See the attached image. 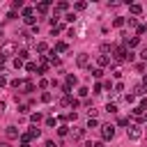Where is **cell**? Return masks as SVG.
I'll use <instances>...</instances> for the list:
<instances>
[{
  "label": "cell",
  "instance_id": "1",
  "mask_svg": "<svg viewBox=\"0 0 147 147\" xmlns=\"http://www.w3.org/2000/svg\"><path fill=\"white\" fill-rule=\"evenodd\" d=\"M126 136H129V140H140V138H142V129H140L138 124H129Z\"/></svg>",
  "mask_w": 147,
  "mask_h": 147
},
{
  "label": "cell",
  "instance_id": "2",
  "mask_svg": "<svg viewBox=\"0 0 147 147\" xmlns=\"http://www.w3.org/2000/svg\"><path fill=\"white\" fill-rule=\"evenodd\" d=\"M101 138L103 140H113L115 138V126L113 124H103L101 126Z\"/></svg>",
  "mask_w": 147,
  "mask_h": 147
},
{
  "label": "cell",
  "instance_id": "3",
  "mask_svg": "<svg viewBox=\"0 0 147 147\" xmlns=\"http://www.w3.org/2000/svg\"><path fill=\"white\" fill-rule=\"evenodd\" d=\"M16 51H18V46H16L14 41H5V46H2V55H5V57H7V55H14Z\"/></svg>",
  "mask_w": 147,
  "mask_h": 147
},
{
  "label": "cell",
  "instance_id": "4",
  "mask_svg": "<svg viewBox=\"0 0 147 147\" xmlns=\"http://www.w3.org/2000/svg\"><path fill=\"white\" fill-rule=\"evenodd\" d=\"M25 136H28V140H34V138H39V136H41V129L32 124V126H30V131H28Z\"/></svg>",
  "mask_w": 147,
  "mask_h": 147
},
{
  "label": "cell",
  "instance_id": "5",
  "mask_svg": "<svg viewBox=\"0 0 147 147\" xmlns=\"http://www.w3.org/2000/svg\"><path fill=\"white\" fill-rule=\"evenodd\" d=\"M76 64H78V67H87V64H90V55H87V53H80V55L76 57Z\"/></svg>",
  "mask_w": 147,
  "mask_h": 147
},
{
  "label": "cell",
  "instance_id": "6",
  "mask_svg": "<svg viewBox=\"0 0 147 147\" xmlns=\"http://www.w3.org/2000/svg\"><path fill=\"white\" fill-rule=\"evenodd\" d=\"M124 44H126L129 48H136V46L140 44V37H131V39H124Z\"/></svg>",
  "mask_w": 147,
  "mask_h": 147
},
{
  "label": "cell",
  "instance_id": "7",
  "mask_svg": "<svg viewBox=\"0 0 147 147\" xmlns=\"http://www.w3.org/2000/svg\"><path fill=\"white\" fill-rule=\"evenodd\" d=\"M96 64H99V67H108V64H110V57H108V55H99V57H96Z\"/></svg>",
  "mask_w": 147,
  "mask_h": 147
},
{
  "label": "cell",
  "instance_id": "8",
  "mask_svg": "<svg viewBox=\"0 0 147 147\" xmlns=\"http://www.w3.org/2000/svg\"><path fill=\"white\" fill-rule=\"evenodd\" d=\"M7 138L16 140V138H18V129H16V126H7Z\"/></svg>",
  "mask_w": 147,
  "mask_h": 147
},
{
  "label": "cell",
  "instance_id": "9",
  "mask_svg": "<svg viewBox=\"0 0 147 147\" xmlns=\"http://www.w3.org/2000/svg\"><path fill=\"white\" fill-rule=\"evenodd\" d=\"M124 57H126V46H122V48L115 51V60H124Z\"/></svg>",
  "mask_w": 147,
  "mask_h": 147
},
{
  "label": "cell",
  "instance_id": "10",
  "mask_svg": "<svg viewBox=\"0 0 147 147\" xmlns=\"http://www.w3.org/2000/svg\"><path fill=\"white\" fill-rule=\"evenodd\" d=\"M48 7H51V2H39V5H37V11H39V14H46Z\"/></svg>",
  "mask_w": 147,
  "mask_h": 147
},
{
  "label": "cell",
  "instance_id": "11",
  "mask_svg": "<svg viewBox=\"0 0 147 147\" xmlns=\"http://www.w3.org/2000/svg\"><path fill=\"white\" fill-rule=\"evenodd\" d=\"M30 119H32V124L37 126V124H39V122L44 119V115H41V113H32V115H30Z\"/></svg>",
  "mask_w": 147,
  "mask_h": 147
},
{
  "label": "cell",
  "instance_id": "12",
  "mask_svg": "<svg viewBox=\"0 0 147 147\" xmlns=\"http://www.w3.org/2000/svg\"><path fill=\"white\" fill-rule=\"evenodd\" d=\"M129 9H131V14H133V16H138V14H142V7H140V5H131Z\"/></svg>",
  "mask_w": 147,
  "mask_h": 147
},
{
  "label": "cell",
  "instance_id": "13",
  "mask_svg": "<svg viewBox=\"0 0 147 147\" xmlns=\"http://www.w3.org/2000/svg\"><path fill=\"white\" fill-rule=\"evenodd\" d=\"M96 126H99V119L96 117H90L87 119V129H96Z\"/></svg>",
  "mask_w": 147,
  "mask_h": 147
},
{
  "label": "cell",
  "instance_id": "14",
  "mask_svg": "<svg viewBox=\"0 0 147 147\" xmlns=\"http://www.w3.org/2000/svg\"><path fill=\"white\" fill-rule=\"evenodd\" d=\"M55 51H57V53H64V51H67V44H64V41H57V44H55Z\"/></svg>",
  "mask_w": 147,
  "mask_h": 147
},
{
  "label": "cell",
  "instance_id": "15",
  "mask_svg": "<svg viewBox=\"0 0 147 147\" xmlns=\"http://www.w3.org/2000/svg\"><path fill=\"white\" fill-rule=\"evenodd\" d=\"M124 21H126V18H122V16H117V18L113 21V25H115V28H122V25H124Z\"/></svg>",
  "mask_w": 147,
  "mask_h": 147
},
{
  "label": "cell",
  "instance_id": "16",
  "mask_svg": "<svg viewBox=\"0 0 147 147\" xmlns=\"http://www.w3.org/2000/svg\"><path fill=\"white\" fill-rule=\"evenodd\" d=\"M133 92H136V96H142V94H145L147 90H145L142 85H136V90H133Z\"/></svg>",
  "mask_w": 147,
  "mask_h": 147
},
{
  "label": "cell",
  "instance_id": "17",
  "mask_svg": "<svg viewBox=\"0 0 147 147\" xmlns=\"http://www.w3.org/2000/svg\"><path fill=\"white\" fill-rule=\"evenodd\" d=\"M106 113H117V106L108 101V103H106Z\"/></svg>",
  "mask_w": 147,
  "mask_h": 147
},
{
  "label": "cell",
  "instance_id": "18",
  "mask_svg": "<svg viewBox=\"0 0 147 147\" xmlns=\"http://www.w3.org/2000/svg\"><path fill=\"white\" fill-rule=\"evenodd\" d=\"M37 51H39V53H46V51H48V46H46L44 41H39V44H37Z\"/></svg>",
  "mask_w": 147,
  "mask_h": 147
},
{
  "label": "cell",
  "instance_id": "19",
  "mask_svg": "<svg viewBox=\"0 0 147 147\" xmlns=\"http://www.w3.org/2000/svg\"><path fill=\"white\" fill-rule=\"evenodd\" d=\"M28 57H30V53H28V51H21V53H18V60H21V62H25Z\"/></svg>",
  "mask_w": 147,
  "mask_h": 147
},
{
  "label": "cell",
  "instance_id": "20",
  "mask_svg": "<svg viewBox=\"0 0 147 147\" xmlns=\"http://www.w3.org/2000/svg\"><path fill=\"white\" fill-rule=\"evenodd\" d=\"M67 85H69V87H71V85H76V76H74V74H69V76H67Z\"/></svg>",
  "mask_w": 147,
  "mask_h": 147
},
{
  "label": "cell",
  "instance_id": "21",
  "mask_svg": "<svg viewBox=\"0 0 147 147\" xmlns=\"http://www.w3.org/2000/svg\"><path fill=\"white\" fill-rule=\"evenodd\" d=\"M23 90H25V92H32V90H34V85H32L30 80H25V83H23Z\"/></svg>",
  "mask_w": 147,
  "mask_h": 147
},
{
  "label": "cell",
  "instance_id": "22",
  "mask_svg": "<svg viewBox=\"0 0 147 147\" xmlns=\"http://www.w3.org/2000/svg\"><path fill=\"white\" fill-rule=\"evenodd\" d=\"M57 133H60V136H67V133H69V126H67V124H62V126L57 129Z\"/></svg>",
  "mask_w": 147,
  "mask_h": 147
},
{
  "label": "cell",
  "instance_id": "23",
  "mask_svg": "<svg viewBox=\"0 0 147 147\" xmlns=\"http://www.w3.org/2000/svg\"><path fill=\"white\" fill-rule=\"evenodd\" d=\"M67 7H69V5H67V2H57V5H55V9H57V11H64V9H67Z\"/></svg>",
  "mask_w": 147,
  "mask_h": 147
},
{
  "label": "cell",
  "instance_id": "24",
  "mask_svg": "<svg viewBox=\"0 0 147 147\" xmlns=\"http://www.w3.org/2000/svg\"><path fill=\"white\" fill-rule=\"evenodd\" d=\"M113 76H115V78H122V69H119V67H113Z\"/></svg>",
  "mask_w": 147,
  "mask_h": 147
},
{
  "label": "cell",
  "instance_id": "25",
  "mask_svg": "<svg viewBox=\"0 0 147 147\" xmlns=\"http://www.w3.org/2000/svg\"><path fill=\"white\" fill-rule=\"evenodd\" d=\"M87 94H90L87 87H78V96H87Z\"/></svg>",
  "mask_w": 147,
  "mask_h": 147
},
{
  "label": "cell",
  "instance_id": "26",
  "mask_svg": "<svg viewBox=\"0 0 147 147\" xmlns=\"http://www.w3.org/2000/svg\"><path fill=\"white\" fill-rule=\"evenodd\" d=\"M124 101H126V103H136V94H126Z\"/></svg>",
  "mask_w": 147,
  "mask_h": 147
},
{
  "label": "cell",
  "instance_id": "27",
  "mask_svg": "<svg viewBox=\"0 0 147 147\" xmlns=\"http://www.w3.org/2000/svg\"><path fill=\"white\" fill-rule=\"evenodd\" d=\"M138 108H140V110H147V96L140 99V106H138Z\"/></svg>",
  "mask_w": 147,
  "mask_h": 147
},
{
  "label": "cell",
  "instance_id": "28",
  "mask_svg": "<svg viewBox=\"0 0 147 147\" xmlns=\"http://www.w3.org/2000/svg\"><path fill=\"white\" fill-rule=\"evenodd\" d=\"M108 51H113V46L110 44H101V53H108Z\"/></svg>",
  "mask_w": 147,
  "mask_h": 147
},
{
  "label": "cell",
  "instance_id": "29",
  "mask_svg": "<svg viewBox=\"0 0 147 147\" xmlns=\"http://www.w3.org/2000/svg\"><path fill=\"white\" fill-rule=\"evenodd\" d=\"M25 69H28V71H37V64H34V62H28Z\"/></svg>",
  "mask_w": 147,
  "mask_h": 147
},
{
  "label": "cell",
  "instance_id": "30",
  "mask_svg": "<svg viewBox=\"0 0 147 147\" xmlns=\"http://www.w3.org/2000/svg\"><path fill=\"white\" fill-rule=\"evenodd\" d=\"M92 76H94V78H101L103 71H101V69H92Z\"/></svg>",
  "mask_w": 147,
  "mask_h": 147
},
{
  "label": "cell",
  "instance_id": "31",
  "mask_svg": "<svg viewBox=\"0 0 147 147\" xmlns=\"http://www.w3.org/2000/svg\"><path fill=\"white\" fill-rule=\"evenodd\" d=\"M51 99H53V96H51V94H48V92H44V94H41V101H44V103H48V101H51Z\"/></svg>",
  "mask_w": 147,
  "mask_h": 147
},
{
  "label": "cell",
  "instance_id": "32",
  "mask_svg": "<svg viewBox=\"0 0 147 147\" xmlns=\"http://www.w3.org/2000/svg\"><path fill=\"white\" fill-rule=\"evenodd\" d=\"M11 7H14V9H21V7H23V2H21V0H14V2H11Z\"/></svg>",
  "mask_w": 147,
  "mask_h": 147
},
{
  "label": "cell",
  "instance_id": "33",
  "mask_svg": "<svg viewBox=\"0 0 147 147\" xmlns=\"http://www.w3.org/2000/svg\"><path fill=\"white\" fill-rule=\"evenodd\" d=\"M85 7H87V2H76V9H78V11H83Z\"/></svg>",
  "mask_w": 147,
  "mask_h": 147
},
{
  "label": "cell",
  "instance_id": "34",
  "mask_svg": "<svg viewBox=\"0 0 147 147\" xmlns=\"http://www.w3.org/2000/svg\"><path fill=\"white\" fill-rule=\"evenodd\" d=\"M76 117H78V115H76V113H69V115H67V117H64V119H69V122H76Z\"/></svg>",
  "mask_w": 147,
  "mask_h": 147
},
{
  "label": "cell",
  "instance_id": "35",
  "mask_svg": "<svg viewBox=\"0 0 147 147\" xmlns=\"http://www.w3.org/2000/svg\"><path fill=\"white\" fill-rule=\"evenodd\" d=\"M46 126H55V117H46Z\"/></svg>",
  "mask_w": 147,
  "mask_h": 147
},
{
  "label": "cell",
  "instance_id": "36",
  "mask_svg": "<svg viewBox=\"0 0 147 147\" xmlns=\"http://www.w3.org/2000/svg\"><path fill=\"white\" fill-rule=\"evenodd\" d=\"M23 16H25V18H28V16H32V9H30V7H25V9H23Z\"/></svg>",
  "mask_w": 147,
  "mask_h": 147
},
{
  "label": "cell",
  "instance_id": "37",
  "mask_svg": "<svg viewBox=\"0 0 147 147\" xmlns=\"http://www.w3.org/2000/svg\"><path fill=\"white\" fill-rule=\"evenodd\" d=\"M64 18H67V21H69V23H74V21H76V14H67V16H64Z\"/></svg>",
  "mask_w": 147,
  "mask_h": 147
},
{
  "label": "cell",
  "instance_id": "38",
  "mask_svg": "<svg viewBox=\"0 0 147 147\" xmlns=\"http://www.w3.org/2000/svg\"><path fill=\"white\" fill-rule=\"evenodd\" d=\"M147 32V25H138V34H145Z\"/></svg>",
  "mask_w": 147,
  "mask_h": 147
},
{
  "label": "cell",
  "instance_id": "39",
  "mask_svg": "<svg viewBox=\"0 0 147 147\" xmlns=\"http://www.w3.org/2000/svg\"><path fill=\"white\" fill-rule=\"evenodd\" d=\"M133 57H136V55H133L131 51H126V57H124V60H129V62H133Z\"/></svg>",
  "mask_w": 147,
  "mask_h": 147
},
{
  "label": "cell",
  "instance_id": "40",
  "mask_svg": "<svg viewBox=\"0 0 147 147\" xmlns=\"http://www.w3.org/2000/svg\"><path fill=\"white\" fill-rule=\"evenodd\" d=\"M11 64H14V67H16V69H21V67H23V62H21V60H18V57H16V60H14V62H11Z\"/></svg>",
  "mask_w": 147,
  "mask_h": 147
},
{
  "label": "cell",
  "instance_id": "41",
  "mask_svg": "<svg viewBox=\"0 0 147 147\" xmlns=\"http://www.w3.org/2000/svg\"><path fill=\"white\" fill-rule=\"evenodd\" d=\"M5 85H7V78H5L2 74H0V87H5Z\"/></svg>",
  "mask_w": 147,
  "mask_h": 147
},
{
  "label": "cell",
  "instance_id": "42",
  "mask_svg": "<svg viewBox=\"0 0 147 147\" xmlns=\"http://www.w3.org/2000/svg\"><path fill=\"white\" fill-rule=\"evenodd\" d=\"M140 57H142V60L147 62V48H142V51H140Z\"/></svg>",
  "mask_w": 147,
  "mask_h": 147
},
{
  "label": "cell",
  "instance_id": "43",
  "mask_svg": "<svg viewBox=\"0 0 147 147\" xmlns=\"http://www.w3.org/2000/svg\"><path fill=\"white\" fill-rule=\"evenodd\" d=\"M46 147H57V145H55L53 140H46Z\"/></svg>",
  "mask_w": 147,
  "mask_h": 147
},
{
  "label": "cell",
  "instance_id": "44",
  "mask_svg": "<svg viewBox=\"0 0 147 147\" xmlns=\"http://www.w3.org/2000/svg\"><path fill=\"white\" fill-rule=\"evenodd\" d=\"M5 62H7V57H5L2 53H0V64H5Z\"/></svg>",
  "mask_w": 147,
  "mask_h": 147
},
{
  "label": "cell",
  "instance_id": "45",
  "mask_svg": "<svg viewBox=\"0 0 147 147\" xmlns=\"http://www.w3.org/2000/svg\"><path fill=\"white\" fill-rule=\"evenodd\" d=\"M142 87H145V90H147V76H145V78H142Z\"/></svg>",
  "mask_w": 147,
  "mask_h": 147
},
{
  "label": "cell",
  "instance_id": "46",
  "mask_svg": "<svg viewBox=\"0 0 147 147\" xmlns=\"http://www.w3.org/2000/svg\"><path fill=\"white\" fill-rule=\"evenodd\" d=\"M0 37H2V30H0Z\"/></svg>",
  "mask_w": 147,
  "mask_h": 147
},
{
  "label": "cell",
  "instance_id": "47",
  "mask_svg": "<svg viewBox=\"0 0 147 147\" xmlns=\"http://www.w3.org/2000/svg\"><path fill=\"white\" fill-rule=\"evenodd\" d=\"M145 122H147V115H145Z\"/></svg>",
  "mask_w": 147,
  "mask_h": 147
}]
</instances>
